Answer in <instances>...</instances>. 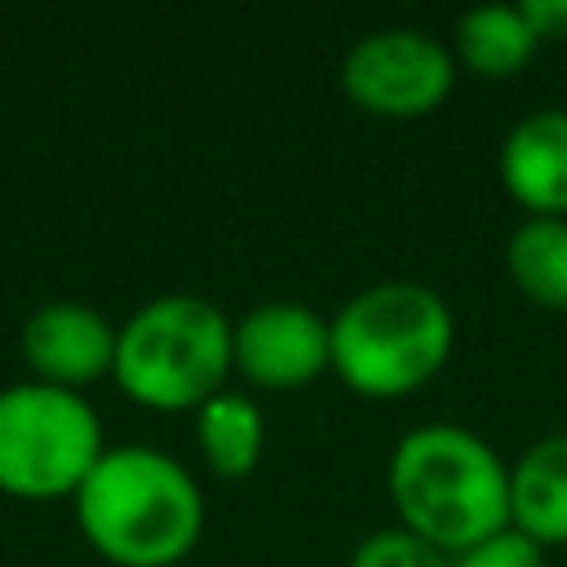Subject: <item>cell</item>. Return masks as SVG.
Instances as JSON below:
<instances>
[{
    "instance_id": "11",
    "label": "cell",
    "mask_w": 567,
    "mask_h": 567,
    "mask_svg": "<svg viewBox=\"0 0 567 567\" xmlns=\"http://www.w3.org/2000/svg\"><path fill=\"white\" fill-rule=\"evenodd\" d=\"M536 31L527 27L518 4H474L452 22V58L456 66L501 80L523 71V62L536 53Z\"/></svg>"
},
{
    "instance_id": "13",
    "label": "cell",
    "mask_w": 567,
    "mask_h": 567,
    "mask_svg": "<svg viewBox=\"0 0 567 567\" xmlns=\"http://www.w3.org/2000/svg\"><path fill=\"white\" fill-rule=\"evenodd\" d=\"M505 270L527 301L567 310V217H523L505 239Z\"/></svg>"
},
{
    "instance_id": "4",
    "label": "cell",
    "mask_w": 567,
    "mask_h": 567,
    "mask_svg": "<svg viewBox=\"0 0 567 567\" xmlns=\"http://www.w3.org/2000/svg\"><path fill=\"white\" fill-rule=\"evenodd\" d=\"M235 319L195 292L142 301L115 332L111 381L151 412H195L226 390Z\"/></svg>"
},
{
    "instance_id": "6",
    "label": "cell",
    "mask_w": 567,
    "mask_h": 567,
    "mask_svg": "<svg viewBox=\"0 0 567 567\" xmlns=\"http://www.w3.org/2000/svg\"><path fill=\"white\" fill-rule=\"evenodd\" d=\"M456 84L452 44L421 27H377L341 58V93L381 120H416L447 102Z\"/></svg>"
},
{
    "instance_id": "14",
    "label": "cell",
    "mask_w": 567,
    "mask_h": 567,
    "mask_svg": "<svg viewBox=\"0 0 567 567\" xmlns=\"http://www.w3.org/2000/svg\"><path fill=\"white\" fill-rule=\"evenodd\" d=\"M350 567H452V554H443L439 545H430V540H421L394 523V527L368 532L354 545Z\"/></svg>"
},
{
    "instance_id": "5",
    "label": "cell",
    "mask_w": 567,
    "mask_h": 567,
    "mask_svg": "<svg viewBox=\"0 0 567 567\" xmlns=\"http://www.w3.org/2000/svg\"><path fill=\"white\" fill-rule=\"evenodd\" d=\"M106 434L80 390L13 381L0 390V492L13 501H71L102 461Z\"/></svg>"
},
{
    "instance_id": "10",
    "label": "cell",
    "mask_w": 567,
    "mask_h": 567,
    "mask_svg": "<svg viewBox=\"0 0 567 567\" xmlns=\"http://www.w3.org/2000/svg\"><path fill=\"white\" fill-rule=\"evenodd\" d=\"M509 527L545 545H567V430L527 443L509 461Z\"/></svg>"
},
{
    "instance_id": "1",
    "label": "cell",
    "mask_w": 567,
    "mask_h": 567,
    "mask_svg": "<svg viewBox=\"0 0 567 567\" xmlns=\"http://www.w3.org/2000/svg\"><path fill=\"white\" fill-rule=\"evenodd\" d=\"M71 505L80 536L111 567H177L204 536L195 474L151 443L106 447Z\"/></svg>"
},
{
    "instance_id": "16",
    "label": "cell",
    "mask_w": 567,
    "mask_h": 567,
    "mask_svg": "<svg viewBox=\"0 0 567 567\" xmlns=\"http://www.w3.org/2000/svg\"><path fill=\"white\" fill-rule=\"evenodd\" d=\"M536 40H567V0H518Z\"/></svg>"
},
{
    "instance_id": "8",
    "label": "cell",
    "mask_w": 567,
    "mask_h": 567,
    "mask_svg": "<svg viewBox=\"0 0 567 567\" xmlns=\"http://www.w3.org/2000/svg\"><path fill=\"white\" fill-rule=\"evenodd\" d=\"M115 323L84 301H44L22 323V359L44 385L84 390L115 368Z\"/></svg>"
},
{
    "instance_id": "3",
    "label": "cell",
    "mask_w": 567,
    "mask_h": 567,
    "mask_svg": "<svg viewBox=\"0 0 567 567\" xmlns=\"http://www.w3.org/2000/svg\"><path fill=\"white\" fill-rule=\"evenodd\" d=\"M456 346L452 306L416 279L359 288L328 315L332 372L363 399H403L439 377Z\"/></svg>"
},
{
    "instance_id": "9",
    "label": "cell",
    "mask_w": 567,
    "mask_h": 567,
    "mask_svg": "<svg viewBox=\"0 0 567 567\" xmlns=\"http://www.w3.org/2000/svg\"><path fill=\"white\" fill-rule=\"evenodd\" d=\"M501 186L527 217H567V106H536L496 151Z\"/></svg>"
},
{
    "instance_id": "7",
    "label": "cell",
    "mask_w": 567,
    "mask_h": 567,
    "mask_svg": "<svg viewBox=\"0 0 567 567\" xmlns=\"http://www.w3.org/2000/svg\"><path fill=\"white\" fill-rule=\"evenodd\" d=\"M230 359L257 390H301L332 368L328 319L306 301H261L235 319Z\"/></svg>"
},
{
    "instance_id": "2",
    "label": "cell",
    "mask_w": 567,
    "mask_h": 567,
    "mask_svg": "<svg viewBox=\"0 0 567 567\" xmlns=\"http://www.w3.org/2000/svg\"><path fill=\"white\" fill-rule=\"evenodd\" d=\"M385 487L399 527L443 554H461L509 527V461L456 421H430L399 434L385 461Z\"/></svg>"
},
{
    "instance_id": "15",
    "label": "cell",
    "mask_w": 567,
    "mask_h": 567,
    "mask_svg": "<svg viewBox=\"0 0 567 567\" xmlns=\"http://www.w3.org/2000/svg\"><path fill=\"white\" fill-rule=\"evenodd\" d=\"M452 567H545V549L518 527H501L452 554Z\"/></svg>"
},
{
    "instance_id": "12",
    "label": "cell",
    "mask_w": 567,
    "mask_h": 567,
    "mask_svg": "<svg viewBox=\"0 0 567 567\" xmlns=\"http://www.w3.org/2000/svg\"><path fill=\"white\" fill-rule=\"evenodd\" d=\"M195 447L204 465L221 478H244L257 470L266 447V416L257 399L239 390L213 394L204 408H195Z\"/></svg>"
}]
</instances>
